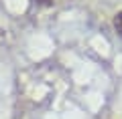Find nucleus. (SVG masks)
I'll use <instances>...</instances> for the list:
<instances>
[{"label": "nucleus", "mask_w": 122, "mask_h": 119, "mask_svg": "<svg viewBox=\"0 0 122 119\" xmlns=\"http://www.w3.org/2000/svg\"><path fill=\"white\" fill-rule=\"evenodd\" d=\"M39 2H43V4H51L53 0H39Z\"/></svg>", "instance_id": "2"}, {"label": "nucleus", "mask_w": 122, "mask_h": 119, "mask_svg": "<svg viewBox=\"0 0 122 119\" xmlns=\"http://www.w3.org/2000/svg\"><path fill=\"white\" fill-rule=\"evenodd\" d=\"M114 30H116V32L122 36V10L116 14V16H114Z\"/></svg>", "instance_id": "1"}]
</instances>
